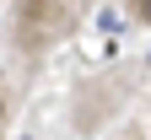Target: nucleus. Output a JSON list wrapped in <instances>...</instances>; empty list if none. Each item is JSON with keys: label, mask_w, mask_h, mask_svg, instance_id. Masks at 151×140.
Here are the masks:
<instances>
[{"label": "nucleus", "mask_w": 151, "mask_h": 140, "mask_svg": "<svg viewBox=\"0 0 151 140\" xmlns=\"http://www.w3.org/2000/svg\"><path fill=\"white\" fill-rule=\"evenodd\" d=\"M140 16H146V22H151V0H140Z\"/></svg>", "instance_id": "nucleus-1"}]
</instances>
